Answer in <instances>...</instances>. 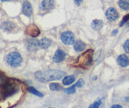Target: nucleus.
<instances>
[{
  "mask_svg": "<svg viewBox=\"0 0 129 108\" xmlns=\"http://www.w3.org/2000/svg\"><path fill=\"white\" fill-rule=\"evenodd\" d=\"M66 75L65 72L58 70H49L44 72L35 73V77L40 82H48L49 81L56 80L62 78Z\"/></svg>",
  "mask_w": 129,
  "mask_h": 108,
  "instance_id": "obj_1",
  "label": "nucleus"
},
{
  "mask_svg": "<svg viewBox=\"0 0 129 108\" xmlns=\"http://www.w3.org/2000/svg\"><path fill=\"white\" fill-rule=\"evenodd\" d=\"M19 87L16 83L11 82H5L0 88V95L4 99L12 96L18 92Z\"/></svg>",
  "mask_w": 129,
  "mask_h": 108,
  "instance_id": "obj_2",
  "label": "nucleus"
},
{
  "mask_svg": "<svg viewBox=\"0 0 129 108\" xmlns=\"http://www.w3.org/2000/svg\"><path fill=\"white\" fill-rule=\"evenodd\" d=\"M93 50H88L85 53H83L78 58L76 64L79 65V67H90L93 60Z\"/></svg>",
  "mask_w": 129,
  "mask_h": 108,
  "instance_id": "obj_3",
  "label": "nucleus"
},
{
  "mask_svg": "<svg viewBox=\"0 0 129 108\" xmlns=\"http://www.w3.org/2000/svg\"><path fill=\"white\" fill-rule=\"evenodd\" d=\"M6 61H7L8 64L11 67H19L21 64L22 62V57L21 54H19L16 52H13V53H10L7 56L6 58Z\"/></svg>",
  "mask_w": 129,
  "mask_h": 108,
  "instance_id": "obj_4",
  "label": "nucleus"
},
{
  "mask_svg": "<svg viewBox=\"0 0 129 108\" xmlns=\"http://www.w3.org/2000/svg\"><path fill=\"white\" fill-rule=\"evenodd\" d=\"M62 42L66 45H71L74 42V35L72 32L66 31L60 35Z\"/></svg>",
  "mask_w": 129,
  "mask_h": 108,
  "instance_id": "obj_5",
  "label": "nucleus"
},
{
  "mask_svg": "<svg viewBox=\"0 0 129 108\" xmlns=\"http://www.w3.org/2000/svg\"><path fill=\"white\" fill-rule=\"evenodd\" d=\"M106 16L107 19L110 21H115L119 17V14L115 8L111 7L106 11Z\"/></svg>",
  "mask_w": 129,
  "mask_h": 108,
  "instance_id": "obj_6",
  "label": "nucleus"
},
{
  "mask_svg": "<svg viewBox=\"0 0 129 108\" xmlns=\"http://www.w3.org/2000/svg\"><path fill=\"white\" fill-rule=\"evenodd\" d=\"M66 56V53L65 52L61 49H57L53 56V61L55 63H60L65 59Z\"/></svg>",
  "mask_w": 129,
  "mask_h": 108,
  "instance_id": "obj_7",
  "label": "nucleus"
},
{
  "mask_svg": "<svg viewBox=\"0 0 129 108\" xmlns=\"http://www.w3.org/2000/svg\"><path fill=\"white\" fill-rule=\"evenodd\" d=\"M26 32L32 37H37L40 34V32L39 28L34 24H31L26 28Z\"/></svg>",
  "mask_w": 129,
  "mask_h": 108,
  "instance_id": "obj_8",
  "label": "nucleus"
},
{
  "mask_svg": "<svg viewBox=\"0 0 129 108\" xmlns=\"http://www.w3.org/2000/svg\"><path fill=\"white\" fill-rule=\"evenodd\" d=\"M22 12L25 16H30L32 14V7L28 1H25L23 3Z\"/></svg>",
  "mask_w": 129,
  "mask_h": 108,
  "instance_id": "obj_9",
  "label": "nucleus"
},
{
  "mask_svg": "<svg viewBox=\"0 0 129 108\" xmlns=\"http://www.w3.org/2000/svg\"><path fill=\"white\" fill-rule=\"evenodd\" d=\"M26 48L29 51L36 50L39 47V40L34 39H30L26 42Z\"/></svg>",
  "mask_w": 129,
  "mask_h": 108,
  "instance_id": "obj_10",
  "label": "nucleus"
},
{
  "mask_svg": "<svg viewBox=\"0 0 129 108\" xmlns=\"http://www.w3.org/2000/svg\"><path fill=\"white\" fill-rule=\"evenodd\" d=\"M117 62L122 67H127L129 65V59L125 54H121L117 58Z\"/></svg>",
  "mask_w": 129,
  "mask_h": 108,
  "instance_id": "obj_11",
  "label": "nucleus"
},
{
  "mask_svg": "<svg viewBox=\"0 0 129 108\" xmlns=\"http://www.w3.org/2000/svg\"><path fill=\"white\" fill-rule=\"evenodd\" d=\"M15 24H14L12 21H5V22L3 23L1 25V28L3 30L6 32H11L15 29Z\"/></svg>",
  "mask_w": 129,
  "mask_h": 108,
  "instance_id": "obj_12",
  "label": "nucleus"
},
{
  "mask_svg": "<svg viewBox=\"0 0 129 108\" xmlns=\"http://www.w3.org/2000/svg\"><path fill=\"white\" fill-rule=\"evenodd\" d=\"M41 6L44 10H50L54 6V0H43Z\"/></svg>",
  "mask_w": 129,
  "mask_h": 108,
  "instance_id": "obj_13",
  "label": "nucleus"
},
{
  "mask_svg": "<svg viewBox=\"0 0 129 108\" xmlns=\"http://www.w3.org/2000/svg\"><path fill=\"white\" fill-rule=\"evenodd\" d=\"M39 45L42 49H47L51 45V40L47 38H42L39 40Z\"/></svg>",
  "mask_w": 129,
  "mask_h": 108,
  "instance_id": "obj_14",
  "label": "nucleus"
},
{
  "mask_svg": "<svg viewBox=\"0 0 129 108\" xmlns=\"http://www.w3.org/2000/svg\"><path fill=\"white\" fill-rule=\"evenodd\" d=\"M103 25V21L102 20H94L92 21L91 26L94 30H100L102 29Z\"/></svg>",
  "mask_w": 129,
  "mask_h": 108,
  "instance_id": "obj_15",
  "label": "nucleus"
},
{
  "mask_svg": "<svg viewBox=\"0 0 129 108\" xmlns=\"http://www.w3.org/2000/svg\"><path fill=\"white\" fill-rule=\"evenodd\" d=\"M85 44L81 40H78L74 42V49L77 52L83 51L85 49Z\"/></svg>",
  "mask_w": 129,
  "mask_h": 108,
  "instance_id": "obj_16",
  "label": "nucleus"
},
{
  "mask_svg": "<svg viewBox=\"0 0 129 108\" xmlns=\"http://www.w3.org/2000/svg\"><path fill=\"white\" fill-rule=\"evenodd\" d=\"M75 81V77L73 75L67 76L64 77L62 80V83L64 85H69L70 84L73 83Z\"/></svg>",
  "mask_w": 129,
  "mask_h": 108,
  "instance_id": "obj_17",
  "label": "nucleus"
},
{
  "mask_svg": "<svg viewBox=\"0 0 129 108\" xmlns=\"http://www.w3.org/2000/svg\"><path fill=\"white\" fill-rule=\"evenodd\" d=\"M118 5L123 10H129V0H119Z\"/></svg>",
  "mask_w": 129,
  "mask_h": 108,
  "instance_id": "obj_18",
  "label": "nucleus"
},
{
  "mask_svg": "<svg viewBox=\"0 0 129 108\" xmlns=\"http://www.w3.org/2000/svg\"><path fill=\"white\" fill-rule=\"evenodd\" d=\"M28 92H30V93L32 94L35 95V96H38V97H42L44 96V95H43L42 93H41L40 92L38 91L36 89L34 88V87H29L28 88Z\"/></svg>",
  "mask_w": 129,
  "mask_h": 108,
  "instance_id": "obj_19",
  "label": "nucleus"
},
{
  "mask_svg": "<svg viewBox=\"0 0 129 108\" xmlns=\"http://www.w3.org/2000/svg\"><path fill=\"white\" fill-rule=\"evenodd\" d=\"M50 91H59L62 89V87L58 83H51L49 85Z\"/></svg>",
  "mask_w": 129,
  "mask_h": 108,
  "instance_id": "obj_20",
  "label": "nucleus"
},
{
  "mask_svg": "<svg viewBox=\"0 0 129 108\" xmlns=\"http://www.w3.org/2000/svg\"><path fill=\"white\" fill-rule=\"evenodd\" d=\"M102 101L100 98H98L92 104H91L88 108H99L102 105Z\"/></svg>",
  "mask_w": 129,
  "mask_h": 108,
  "instance_id": "obj_21",
  "label": "nucleus"
},
{
  "mask_svg": "<svg viewBox=\"0 0 129 108\" xmlns=\"http://www.w3.org/2000/svg\"><path fill=\"white\" fill-rule=\"evenodd\" d=\"M76 92V85H74L71 86V87H69V88L65 89L64 90V92H65L67 94H73L75 93Z\"/></svg>",
  "mask_w": 129,
  "mask_h": 108,
  "instance_id": "obj_22",
  "label": "nucleus"
},
{
  "mask_svg": "<svg viewBox=\"0 0 129 108\" xmlns=\"http://www.w3.org/2000/svg\"><path fill=\"white\" fill-rule=\"evenodd\" d=\"M84 84H85V82H84V80L81 78V79H79V80L76 83L75 85L76 87H79V88H81V87H83V86L84 85Z\"/></svg>",
  "mask_w": 129,
  "mask_h": 108,
  "instance_id": "obj_23",
  "label": "nucleus"
},
{
  "mask_svg": "<svg viewBox=\"0 0 129 108\" xmlns=\"http://www.w3.org/2000/svg\"><path fill=\"white\" fill-rule=\"evenodd\" d=\"M123 49L126 53L129 54V39L125 42L124 44H123Z\"/></svg>",
  "mask_w": 129,
  "mask_h": 108,
  "instance_id": "obj_24",
  "label": "nucleus"
},
{
  "mask_svg": "<svg viewBox=\"0 0 129 108\" xmlns=\"http://www.w3.org/2000/svg\"><path fill=\"white\" fill-rule=\"evenodd\" d=\"M128 20H129V14H127V15H126L123 18V19H122L120 24V27L123 26V25H124L126 22H127V21H128Z\"/></svg>",
  "mask_w": 129,
  "mask_h": 108,
  "instance_id": "obj_25",
  "label": "nucleus"
},
{
  "mask_svg": "<svg viewBox=\"0 0 129 108\" xmlns=\"http://www.w3.org/2000/svg\"><path fill=\"white\" fill-rule=\"evenodd\" d=\"M5 81H6L5 76L4 75H3L2 73L0 72V83H4Z\"/></svg>",
  "mask_w": 129,
  "mask_h": 108,
  "instance_id": "obj_26",
  "label": "nucleus"
},
{
  "mask_svg": "<svg viewBox=\"0 0 129 108\" xmlns=\"http://www.w3.org/2000/svg\"><path fill=\"white\" fill-rule=\"evenodd\" d=\"M83 0H74V3H75L77 5H80L82 3V2H83Z\"/></svg>",
  "mask_w": 129,
  "mask_h": 108,
  "instance_id": "obj_27",
  "label": "nucleus"
},
{
  "mask_svg": "<svg viewBox=\"0 0 129 108\" xmlns=\"http://www.w3.org/2000/svg\"><path fill=\"white\" fill-rule=\"evenodd\" d=\"M111 108H123L121 105H119V104H115V105H113V106L111 107Z\"/></svg>",
  "mask_w": 129,
  "mask_h": 108,
  "instance_id": "obj_28",
  "label": "nucleus"
},
{
  "mask_svg": "<svg viewBox=\"0 0 129 108\" xmlns=\"http://www.w3.org/2000/svg\"><path fill=\"white\" fill-rule=\"evenodd\" d=\"M117 32H118V30H117V29H116V30H115L114 31H113L112 34H113V35H115L116 34H117Z\"/></svg>",
  "mask_w": 129,
  "mask_h": 108,
  "instance_id": "obj_29",
  "label": "nucleus"
},
{
  "mask_svg": "<svg viewBox=\"0 0 129 108\" xmlns=\"http://www.w3.org/2000/svg\"><path fill=\"white\" fill-rule=\"evenodd\" d=\"M125 101L126 102H129V96H127V97H125Z\"/></svg>",
  "mask_w": 129,
  "mask_h": 108,
  "instance_id": "obj_30",
  "label": "nucleus"
},
{
  "mask_svg": "<svg viewBox=\"0 0 129 108\" xmlns=\"http://www.w3.org/2000/svg\"><path fill=\"white\" fill-rule=\"evenodd\" d=\"M1 1H3V2H5V1H10V0H1Z\"/></svg>",
  "mask_w": 129,
  "mask_h": 108,
  "instance_id": "obj_31",
  "label": "nucleus"
},
{
  "mask_svg": "<svg viewBox=\"0 0 129 108\" xmlns=\"http://www.w3.org/2000/svg\"><path fill=\"white\" fill-rule=\"evenodd\" d=\"M127 27L129 28V21L128 22V24H127Z\"/></svg>",
  "mask_w": 129,
  "mask_h": 108,
  "instance_id": "obj_32",
  "label": "nucleus"
},
{
  "mask_svg": "<svg viewBox=\"0 0 129 108\" xmlns=\"http://www.w3.org/2000/svg\"><path fill=\"white\" fill-rule=\"evenodd\" d=\"M49 108H55V107H49Z\"/></svg>",
  "mask_w": 129,
  "mask_h": 108,
  "instance_id": "obj_33",
  "label": "nucleus"
}]
</instances>
